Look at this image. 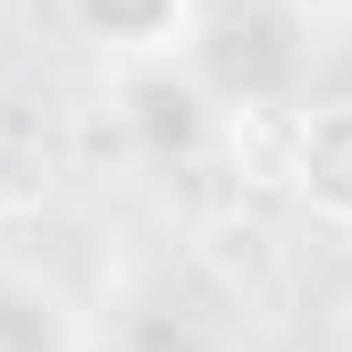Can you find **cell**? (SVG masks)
<instances>
[{
    "label": "cell",
    "instance_id": "cell-4",
    "mask_svg": "<svg viewBox=\"0 0 352 352\" xmlns=\"http://www.w3.org/2000/svg\"><path fill=\"white\" fill-rule=\"evenodd\" d=\"M126 101H135V126H143L151 151H185V143H201V126H210L201 76H143Z\"/></svg>",
    "mask_w": 352,
    "mask_h": 352
},
{
    "label": "cell",
    "instance_id": "cell-2",
    "mask_svg": "<svg viewBox=\"0 0 352 352\" xmlns=\"http://www.w3.org/2000/svg\"><path fill=\"white\" fill-rule=\"evenodd\" d=\"M294 185L319 218L352 227V101H327L294 126Z\"/></svg>",
    "mask_w": 352,
    "mask_h": 352
},
{
    "label": "cell",
    "instance_id": "cell-1",
    "mask_svg": "<svg viewBox=\"0 0 352 352\" xmlns=\"http://www.w3.org/2000/svg\"><path fill=\"white\" fill-rule=\"evenodd\" d=\"M185 67L227 109H277L311 67V9L302 0H193Z\"/></svg>",
    "mask_w": 352,
    "mask_h": 352
},
{
    "label": "cell",
    "instance_id": "cell-3",
    "mask_svg": "<svg viewBox=\"0 0 352 352\" xmlns=\"http://www.w3.org/2000/svg\"><path fill=\"white\" fill-rule=\"evenodd\" d=\"M193 0H67V25L101 51H168L185 42Z\"/></svg>",
    "mask_w": 352,
    "mask_h": 352
},
{
    "label": "cell",
    "instance_id": "cell-5",
    "mask_svg": "<svg viewBox=\"0 0 352 352\" xmlns=\"http://www.w3.org/2000/svg\"><path fill=\"white\" fill-rule=\"evenodd\" d=\"M0 352H67L51 302L34 285H9V277H0Z\"/></svg>",
    "mask_w": 352,
    "mask_h": 352
}]
</instances>
